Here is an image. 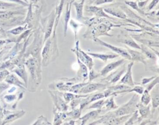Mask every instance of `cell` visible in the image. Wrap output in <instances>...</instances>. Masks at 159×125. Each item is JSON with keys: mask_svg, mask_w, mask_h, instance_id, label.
<instances>
[{"mask_svg": "<svg viewBox=\"0 0 159 125\" xmlns=\"http://www.w3.org/2000/svg\"><path fill=\"white\" fill-rule=\"evenodd\" d=\"M130 114L116 116L113 111H107L105 114L98 117L92 123H89L90 125L95 124H106V125H119L124 124L125 121L129 118Z\"/></svg>", "mask_w": 159, "mask_h": 125, "instance_id": "277c9868", "label": "cell"}, {"mask_svg": "<svg viewBox=\"0 0 159 125\" xmlns=\"http://www.w3.org/2000/svg\"><path fill=\"white\" fill-rule=\"evenodd\" d=\"M71 4L70 2H67L66 4V7L65 10V16H64V27H63V33H64V37L66 36V32H67V29H68V24L70 21V14H71Z\"/></svg>", "mask_w": 159, "mask_h": 125, "instance_id": "f546056e", "label": "cell"}, {"mask_svg": "<svg viewBox=\"0 0 159 125\" xmlns=\"http://www.w3.org/2000/svg\"><path fill=\"white\" fill-rule=\"evenodd\" d=\"M53 113V116H54L53 124L60 125V124H61L62 123L65 121L66 118V114L65 112L60 111L54 107Z\"/></svg>", "mask_w": 159, "mask_h": 125, "instance_id": "4316f807", "label": "cell"}, {"mask_svg": "<svg viewBox=\"0 0 159 125\" xmlns=\"http://www.w3.org/2000/svg\"><path fill=\"white\" fill-rule=\"evenodd\" d=\"M71 51L75 53L76 57H78L80 60L87 67L88 69L90 70L93 68L94 63L93 62V58L90 55L80 49L78 40L75 41V46L74 49H71Z\"/></svg>", "mask_w": 159, "mask_h": 125, "instance_id": "52a82bcc", "label": "cell"}, {"mask_svg": "<svg viewBox=\"0 0 159 125\" xmlns=\"http://www.w3.org/2000/svg\"><path fill=\"white\" fill-rule=\"evenodd\" d=\"M85 0H81L80 2H75L73 1L72 3L75 6L76 11V18L82 21L83 22L84 21L86 17L83 16V6H84V2Z\"/></svg>", "mask_w": 159, "mask_h": 125, "instance_id": "83f0119b", "label": "cell"}, {"mask_svg": "<svg viewBox=\"0 0 159 125\" xmlns=\"http://www.w3.org/2000/svg\"><path fill=\"white\" fill-rule=\"evenodd\" d=\"M1 104H0V108H1Z\"/></svg>", "mask_w": 159, "mask_h": 125, "instance_id": "680465c9", "label": "cell"}, {"mask_svg": "<svg viewBox=\"0 0 159 125\" xmlns=\"http://www.w3.org/2000/svg\"><path fill=\"white\" fill-rule=\"evenodd\" d=\"M43 44L44 46L41 52V64L43 67H47L59 55L56 35L49 37Z\"/></svg>", "mask_w": 159, "mask_h": 125, "instance_id": "6da1fadb", "label": "cell"}, {"mask_svg": "<svg viewBox=\"0 0 159 125\" xmlns=\"http://www.w3.org/2000/svg\"><path fill=\"white\" fill-rule=\"evenodd\" d=\"M109 98L104 101V104L101 108V111H109L111 110H114L119 106L116 104L114 101V95H111L108 96Z\"/></svg>", "mask_w": 159, "mask_h": 125, "instance_id": "7402d4cb", "label": "cell"}, {"mask_svg": "<svg viewBox=\"0 0 159 125\" xmlns=\"http://www.w3.org/2000/svg\"><path fill=\"white\" fill-rule=\"evenodd\" d=\"M103 9L106 12V13L111 14L113 16L122 19H125L126 21L129 22V19H127V16L125 14V12L121 9L119 8L117 6H107Z\"/></svg>", "mask_w": 159, "mask_h": 125, "instance_id": "2e32d148", "label": "cell"}, {"mask_svg": "<svg viewBox=\"0 0 159 125\" xmlns=\"http://www.w3.org/2000/svg\"><path fill=\"white\" fill-rule=\"evenodd\" d=\"M125 3H126L127 5H129V6H130L131 7H132L133 9L137 10L139 13H141V14H144V13L142 12V11L141 10V9L138 7V6H137L136 2H134V1H125Z\"/></svg>", "mask_w": 159, "mask_h": 125, "instance_id": "bcb514c9", "label": "cell"}, {"mask_svg": "<svg viewBox=\"0 0 159 125\" xmlns=\"http://www.w3.org/2000/svg\"><path fill=\"white\" fill-rule=\"evenodd\" d=\"M24 1H25V2H27H27H28V1H27V0H24Z\"/></svg>", "mask_w": 159, "mask_h": 125, "instance_id": "6f0895ef", "label": "cell"}, {"mask_svg": "<svg viewBox=\"0 0 159 125\" xmlns=\"http://www.w3.org/2000/svg\"><path fill=\"white\" fill-rule=\"evenodd\" d=\"M86 11L87 12H91L93 13L96 16V17H105L107 19H113L116 21V19L107 15L104 11L103 8L102 7H97L96 6H87L86 7Z\"/></svg>", "mask_w": 159, "mask_h": 125, "instance_id": "ac0fdd59", "label": "cell"}, {"mask_svg": "<svg viewBox=\"0 0 159 125\" xmlns=\"http://www.w3.org/2000/svg\"><path fill=\"white\" fill-rule=\"evenodd\" d=\"M101 110V109H94L93 111H91L86 114H84L81 118H79L78 119L81 121V124L83 125L86 123V122L90 121V120H94L98 118L99 114H100Z\"/></svg>", "mask_w": 159, "mask_h": 125, "instance_id": "cb8c5ba5", "label": "cell"}, {"mask_svg": "<svg viewBox=\"0 0 159 125\" xmlns=\"http://www.w3.org/2000/svg\"><path fill=\"white\" fill-rule=\"evenodd\" d=\"M3 113L4 115L6 116L2 121V124L3 125L13 122L22 118L25 114V111L24 110L17 111H7L6 109H3Z\"/></svg>", "mask_w": 159, "mask_h": 125, "instance_id": "30bf717a", "label": "cell"}, {"mask_svg": "<svg viewBox=\"0 0 159 125\" xmlns=\"http://www.w3.org/2000/svg\"><path fill=\"white\" fill-rule=\"evenodd\" d=\"M87 53L91 57H94L95 58L100 59L104 62H106L108 59H113L118 57L119 55L117 53H99L95 52H87Z\"/></svg>", "mask_w": 159, "mask_h": 125, "instance_id": "484cf974", "label": "cell"}, {"mask_svg": "<svg viewBox=\"0 0 159 125\" xmlns=\"http://www.w3.org/2000/svg\"><path fill=\"white\" fill-rule=\"evenodd\" d=\"M17 5L13 3H9L0 1V10H6L7 9L12 8L14 7H16Z\"/></svg>", "mask_w": 159, "mask_h": 125, "instance_id": "60d3db41", "label": "cell"}, {"mask_svg": "<svg viewBox=\"0 0 159 125\" xmlns=\"http://www.w3.org/2000/svg\"><path fill=\"white\" fill-rule=\"evenodd\" d=\"M142 95L140 98V103L145 106L148 105L151 101V96L150 95V91H148L146 89H144Z\"/></svg>", "mask_w": 159, "mask_h": 125, "instance_id": "e575fe53", "label": "cell"}, {"mask_svg": "<svg viewBox=\"0 0 159 125\" xmlns=\"http://www.w3.org/2000/svg\"><path fill=\"white\" fill-rule=\"evenodd\" d=\"M12 72H15L19 77H20L25 85V87L27 88V85H28V75L25 69V66L24 67H17V68L13 69L12 70Z\"/></svg>", "mask_w": 159, "mask_h": 125, "instance_id": "f1b7e54d", "label": "cell"}, {"mask_svg": "<svg viewBox=\"0 0 159 125\" xmlns=\"http://www.w3.org/2000/svg\"><path fill=\"white\" fill-rule=\"evenodd\" d=\"M61 95H62V97H63V100L67 104L75 98H81V97H86L88 95V94H83V95L79 94L78 95V94L74 93H68V92H65V91L64 93H61Z\"/></svg>", "mask_w": 159, "mask_h": 125, "instance_id": "1f68e13d", "label": "cell"}, {"mask_svg": "<svg viewBox=\"0 0 159 125\" xmlns=\"http://www.w3.org/2000/svg\"><path fill=\"white\" fill-rule=\"evenodd\" d=\"M158 1H159V0H153V1L150 2V4L148 6L147 9H148V11L152 9L158 3Z\"/></svg>", "mask_w": 159, "mask_h": 125, "instance_id": "816d5d0a", "label": "cell"}, {"mask_svg": "<svg viewBox=\"0 0 159 125\" xmlns=\"http://www.w3.org/2000/svg\"><path fill=\"white\" fill-rule=\"evenodd\" d=\"M17 99V95L15 94L12 95H6L4 96L3 100L4 101L7 103H11L13 101H14Z\"/></svg>", "mask_w": 159, "mask_h": 125, "instance_id": "ee69618b", "label": "cell"}, {"mask_svg": "<svg viewBox=\"0 0 159 125\" xmlns=\"http://www.w3.org/2000/svg\"><path fill=\"white\" fill-rule=\"evenodd\" d=\"M158 82H159V77L158 76H156V77L152 80L151 81H150L149 84L146 87V90H147L148 91H150V90L157 85V84H158Z\"/></svg>", "mask_w": 159, "mask_h": 125, "instance_id": "7bdbcfd3", "label": "cell"}, {"mask_svg": "<svg viewBox=\"0 0 159 125\" xmlns=\"http://www.w3.org/2000/svg\"><path fill=\"white\" fill-rule=\"evenodd\" d=\"M63 4H64V0H60L58 4L55 7V17L53 29V31H52V35L53 36L56 35V30H57V27L58 25L60 16H61V12H62V10H63Z\"/></svg>", "mask_w": 159, "mask_h": 125, "instance_id": "44dd1931", "label": "cell"}, {"mask_svg": "<svg viewBox=\"0 0 159 125\" xmlns=\"http://www.w3.org/2000/svg\"><path fill=\"white\" fill-rule=\"evenodd\" d=\"M137 108L138 109V112L140 115V118L142 121L143 119L149 118L151 115L150 109L149 105H143L141 103L139 102L137 104Z\"/></svg>", "mask_w": 159, "mask_h": 125, "instance_id": "603a6c76", "label": "cell"}, {"mask_svg": "<svg viewBox=\"0 0 159 125\" xmlns=\"http://www.w3.org/2000/svg\"><path fill=\"white\" fill-rule=\"evenodd\" d=\"M107 86V85L103 83H91L88 82L86 85L83 86L80 90L79 93L80 94H88L93 93L94 91H97L98 90L104 89V88H106Z\"/></svg>", "mask_w": 159, "mask_h": 125, "instance_id": "8fae6325", "label": "cell"}, {"mask_svg": "<svg viewBox=\"0 0 159 125\" xmlns=\"http://www.w3.org/2000/svg\"><path fill=\"white\" fill-rule=\"evenodd\" d=\"M100 76V74L99 73L96 72L93 68L91 70H90L89 72V74L88 75V78H89V81L88 82H91L93 80H94L95 78L99 77Z\"/></svg>", "mask_w": 159, "mask_h": 125, "instance_id": "f6af8a7d", "label": "cell"}, {"mask_svg": "<svg viewBox=\"0 0 159 125\" xmlns=\"http://www.w3.org/2000/svg\"><path fill=\"white\" fill-rule=\"evenodd\" d=\"M125 49H126L127 51L128 52V53H129V55H130V57H131L130 61H133L134 62H141V63H143L144 65L147 64L146 61H145L146 57L142 52H139L137 50H132L127 46H125Z\"/></svg>", "mask_w": 159, "mask_h": 125, "instance_id": "d6986e66", "label": "cell"}, {"mask_svg": "<svg viewBox=\"0 0 159 125\" xmlns=\"http://www.w3.org/2000/svg\"><path fill=\"white\" fill-rule=\"evenodd\" d=\"M140 50L146 58H148L152 60H156V55L152 51L150 47L144 44H142L140 45Z\"/></svg>", "mask_w": 159, "mask_h": 125, "instance_id": "836d02e7", "label": "cell"}, {"mask_svg": "<svg viewBox=\"0 0 159 125\" xmlns=\"http://www.w3.org/2000/svg\"><path fill=\"white\" fill-rule=\"evenodd\" d=\"M33 125H51L52 123L49 122L47 118L43 115H41L37 118L36 121L32 124Z\"/></svg>", "mask_w": 159, "mask_h": 125, "instance_id": "f35d334b", "label": "cell"}, {"mask_svg": "<svg viewBox=\"0 0 159 125\" xmlns=\"http://www.w3.org/2000/svg\"><path fill=\"white\" fill-rule=\"evenodd\" d=\"M55 11L53 10L47 17L41 18L40 19V24H41L40 27L44 33L43 44H44L45 40L49 37H50L52 33L53 25H54V22H55Z\"/></svg>", "mask_w": 159, "mask_h": 125, "instance_id": "8992f818", "label": "cell"}, {"mask_svg": "<svg viewBox=\"0 0 159 125\" xmlns=\"http://www.w3.org/2000/svg\"><path fill=\"white\" fill-rule=\"evenodd\" d=\"M78 63L79 65V70L77 72L76 76L75 77L77 81H81V82H85L88 78V68L83 63L80 59L76 57Z\"/></svg>", "mask_w": 159, "mask_h": 125, "instance_id": "9a60e30c", "label": "cell"}, {"mask_svg": "<svg viewBox=\"0 0 159 125\" xmlns=\"http://www.w3.org/2000/svg\"><path fill=\"white\" fill-rule=\"evenodd\" d=\"M9 87V83H3L2 81H0V94L3 92L5 90L8 88Z\"/></svg>", "mask_w": 159, "mask_h": 125, "instance_id": "681fc988", "label": "cell"}, {"mask_svg": "<svg viewBox=\"0 0 159 125\" xmlns=\"http://www.w3.org/2000/svg\"><path fill=\"white\" fill-rule=\"evenodd\" d=\"M71 109L72 110L70 112H65L66 114V118L65 121H66L70 119H73V120L78 119L80 117L82 109H81L80 108H76Z\"/></svg>", "mask_w": 159, "mask_h": 125, "instance_id": "d6a6232c", "label": "cell"}, {"mask_svg": "<svg viewBox=\"0 0 159 125\" xmlns=\"http://www.w3.org/2000/svg\"><path fill=\"white\" fill-rule=\"evenodd\" d=\"M139 96L137 94L133 95L132 98L125 104L118 107L113 111L116 116H121L133 113L137 109V104L139 103Z\"/></svg>", "mask_w": 159, "mask_h": 125, "instance_id": "5b68a950", "label": "cell"}, {"mask_svg": "<svg viewBox=\"0 0 159 125\" xmlns=\"http://www.w3.org/2000/svg\"><path fill=\"white\" fill-rule=\"evenodd\" d=\"M5 82L9 84H12L20 88L22 90H25L26 87L25 83L22 82L17 77V76L14 73H9L4 79Z\"/></svg>", "mask_w": 159, "mask_h": 125, "instance_id": "ffe728a7", "label": "cell"}, {"mask_svg": "<svg viewBox=\"0 0 159 125\" xmlns=\"http://www.w3.org/2000/svg\"><path fill=\"white\" fill-rule=\"evenodd\" d=\"M155 77H156L155 76H153L151 77H145V78H142L140 83L142 85H146V84L148 83L150 81H151L152 80H153Z\"/></svg>", "mask_w": 159, "mask_h": 125, "instance_id": "c3c4849f", "label": "cell"}, {"mask_svg": "<svg viewBox=\"0 0 159 125\" xmlns=\"http://www.w3.org/2000/svg\"><path fill=\"white\" fill-rule=\"evenodd\" d=\"M140 122H142V120L140 118L138 110H135L133 113L130 114L129 118L125 121L124 123L125 125H133L136 124H140Z\"/></svg>", "mask_w": 159, "mask_h": 125, "instance_id": "4dcf8cb0", "label": "cell"}, {"mask_svg": "<svg viewBox=\"0 0 159 125\" xmlns=\"http://www.w3.org/2000/svg\"><path fill=\"white\" fill-rule=\"evenodd\" d=\"M134 64V62L133 61H130V62H129L128 63L127 67L125 70H126L125 74L120 79L119 83L127 85L131 87H132L135 85V83L133 80L132 75V68Z\"/></svg>", "mask_w": 159, "mask_h": 125, "instance_id": "7c38bea8", "label": "cell"}, {"mask_svg": "<svg viewBox=\"0 0 159 125\" xmlns=\"http://www.w3.org/2000/svg\"><path fill=\"white\" fill-rule=\"evenodd\" d=\"M150 96L152 100V106L153 109L157 108L159 106V87L158 84H157L150 90Z\"/></svg>", "mask_w": 159, "mask_h": 125, "instance_id": "d4e9b609", "label": "cell"}, {"mask_svg": "<svg viewBox=\"0 0 159 125\" xmlns=\"http://www.w3.org/2000/svg\"><path fill=\"white\" fill-rule=\"evenodd\" d=\"M144 88L142 86H140V85H137V86H132V88H129L127 90H123L122 91V93H130V92H135L136 93H137L138 95H142L143 90H144Z\"/></svg>", "mask_w": 159, "mask_h": 125, "instance_id": "d590c367", "label": "cell"}, {"mask_svg": "<svg viewBox=\"0 0 159 125\" xmlns=\"http://www.w3.org/2000/svg\"><path fill=\"white\" fill-rule=\"evenodd\" d=\"M125 58H122V59H120L119 60L112 62L110 63H108L107 65H106L104 67H103V68L99 72L100 76H105L106 75H107V73H109L111 71L115 70L116 68H117L119 66L124 64L125 63Z\"/></svg>", "mask_w": 159, "mask_h": 125, "instance_id": "e0dca14e", "label": "cell"}, {"mask_svg": "<svg viewBox=\"0 0 159 125\" xmlns=\"http://www.w3.org/2000/svg\"><path fill=\"white\" fill-rule=\"evenodd\" d=\"M114 0H95L94 2H93L94 5H100L101 4L106 3V2H111Z\"/></svg>", "mask_w": 159, "mask_h": 125, "instance_id": "f907efd6", "label": "cell"}, {"mask_svg": "<svg viewBox=\"0 0 159 125\" xmlns=\"http://www.w3.org/2000/svg\"><path fill=\"white\" fill-rule=\"evenodd\" d=\"M125 70H126V68L124 65L121 68H120V69L116 70L115 72L111 73L110 75H109L106 78H103V79L101 80V81H106V84L107 85L109 84H114L120 79L122 75L125 72Z\"/></svg>", "mask_w": 159, "mask_h": 125, "instance_id": "5bb4252c", "label": "cell"}, {"mask_svg": "<svg viewBox=\"0 0 159 125\" xmlns=\"http://www.w3.org/2000/svg\"><path fill=\"white\" fill-rule=\"evenodd\" d=\"M44 33L40 26L34 32V37L32 44L27 47H26L25 52V57L28 58L29 55L33 57L40 59V52L42 49V45L43 44Z\"/></svg>", "mask_w": 159, "mask_h": 125, "instance_id": "7a4b0ae2", "label": "cell"}, {"mask_svg": "<svg viewBox=\"0 0 159 125\" xmlns=\"http://www.w3.org/2000/svg\"><path fill=\"white\" fill-rule=\"evenodd\" d=\"M93 41L96 44H98V45H100L101 46H104L109 49H111L112 52H115L116 53L118 54L119 55H120L122 56L124 58H125V60H131V57H130V55H129V53H128V52L127 51L126 49H122V48H120V47H116L114 45H112L111 44H109L106 42H104L103 40H101L100 39H99L98 37H96V38H94L93 39Z\"/></svg>", "mask_w": 159, "mask_h": 125, "instance_id": "9c48e42d", "label": "cell"}, {"mask_svg": "<svg viewBox=\"0 0 159 125\" xmlns=\"http://www.w3.org/2000/svg\"><path fill=\"white\" fill-rule=\"evenodd\" d=\"M16 90V87H14V86H13V87H11V89L8 90V93H12V92Z\"/></svg>", "mask_w": 159, "mask_h": 125, "instance_id": "11a10c76", "label": "cell"}, {"mask_svg": "<svg viewBox=\"0 0 159 125\" xmlns=\"http://www.w3.org/2000/svg\"><path fill=\"white\" fill-rule=\"evenodd\" d=\"M6 1H11V2H14L15 3H17V4H19L20 5H22V6H28L29 4L27 2H24L22 0H6Z\"/></svg>", "mask_w": 159, "mask_h": 125, "instance_id": "f5cc1de1", "label": "cell"}, {"mask_svg": "<svg viewBox=\"0 0 159 125\" xmlns=\"http://www.w3.org/2000/svg\"><path fill=\"white\" fill-rule=\"evenodd\" d=\"M14 67H15V65L12 62H11L9 61H6L5 62H3L2 65H0V70L9 68L11 70H12Z\"/></svg>", "mask_w": 159, "mask_h": 125, "instance_id": "b9f144b4", "label": "cell"}, {"mask_svg": "<svg viewBox=\"0 0 159 125\" xmlns=\"http://www.w3.org/2000/svg\"><path fill=\"white\" fill-rule=\"evenodd\" d=\"M30 1H31L32 3H36L38 1V0H30Z\"/></svg>", "mask_w": 159, "mask_h": 125, "instance_id": "9f6ffc18", "label": "cell"}, {"mask_svg": "<svg viewBox=\"0 0 159 125\" xmlns=\"http://www.w3.org/2000/svg\"><path fill=\"white\" fill-rule=\"evenodd\" d=\"M10 73L8 70L7 69H1L0 71V81L4 80L6 77Z\"/></svg>", "mask_w": 159, "mask_h": 125, "instance_id": "7dc6e473", "label": "cell"}, {"mask_svg": "<svg viewBox=\"0 0 159 125\" xmlns=\"http://www.w3.org/2000/svg\"><path fill=\"white\" fill-rule=\"evenodd\" d=\"M27 29H29L28 26H27V24H25V25L24 26H23V27L22 26H19V27H16L14 29H12L7 30V32L16 35H19V34H21L22 32H23L24 31H25Z\"/></svg>", "mask_w": 159, "mask_h": 125, "instance_id": "74e56055", "label": "cell"}, {"mask_svg": "<svg viewBox=\"0 0 159 125\" xmlns=\"http://www.w3.org/2000/svg\"><path fill=\"white\" fill-rule=\"evenodd\" d=\"M3 108H2L1 107L0 108V124H2V121L4 119V113H3Z\"/></svg>", "mask_w": 159, "mask_h": 125, "instance_id": "db71d44e", "label": "cell"}, {"mask_svg": "<svg viewBox=\"0 0 159 125\" xmlns=\"http://www.w3.org/2000/svg\"><path fill=\"white\" fill-rule=\"evenodd\" d=\"M104 101H105V100H104L103 98L96 100V101H95V102L91 104L86 109H101V108L104 104Z\"/></svg>", "mask_w": 159, "mask_h": 125, "instance_id": "8d00e7d4", "label": "cell"}, {"mask_svg": "<svg viewBox=\"0 0 159 125\" xmlns=\"http://www.w3.org/2000/svg\"><path fill=\"white\" fill-rule=\"evenodd\" d=\"M117 41L124 44L130 47L140 50V45L137 44L133 38L127 34L121 33L117 36Z\"/></svg>", "mask_w": 159, "mask_h": 125, "instance_id": "4fadbf2b", "label": "cell"}, {"mask_svg": "<svg viewBox=\"0 0 159 125\" xmlns=\"http://www.w3.org/2000/svg\"><path fill=\"white\" fill-rule=\"evenodd\" d=\"M24 65L28 68L34 84L37 87L42 81L41 60L31 57L25 60Z\"/></svg>", "mask_w": 159, "mask_h": 125, "instance_id": "3957f363", "label": "cell"}, {"mask_svg": "<svg viewBox=\"0 0 159 125\" xmlns=\"http://www.w3.org/2000/svg\"><path fill=\"white\" fill-rule=\"evenodd\" d=\"M48 92L53 101L54 107L60 111L66 112L68 109V106L62 98L61 93L56 90H49Z\"/></svg>", "mask_w": 159, "mask_h": 125, "instance_id": "ba28073f", "label": "cell"}, {"mask_svg": "<svg viewBox=\"0 0 159 125\" xmlns=\"http://www.w3.org/2000/svg\"><path fill=\"white\" fill-rule=\"evenodd\" d=\"M70 22V25L71 27V28L73 29L74 30V33H75V41L77 40V33H78V29L80 27H82L84 25L82 24H80L76 22H75L73 19H71Z\"/></svg>", "mask_w": 159, "mask_h": 125, "instance_id": "ab89813d", "label": "cell"}]
</instances>
